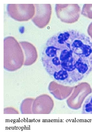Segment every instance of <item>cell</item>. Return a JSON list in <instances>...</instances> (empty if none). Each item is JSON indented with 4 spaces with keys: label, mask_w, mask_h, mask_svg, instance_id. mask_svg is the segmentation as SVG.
<instances>
[{
    "label": "cell",
    "mask_w": 92,
    "mask_h": 138,
    "mask_svg": "<svg viewBox=\"0 0 92 138\" xmlns=\"http://www.w3.org/2000/svg\"><path fill=\"white\" fill-rule=\"evenodd\" d=\"M4 68L10 72L15 71L24 65V56L19 43L15 38L8 36L4 39Z\"/></svg>",
    "instance_id": "cell-2"
},
{
    "label": "cell",
    "mask_w": 92,
    "mask_h": 138,
    "mask_svg": "<svg viewBox=\"0 0 92 138\" xmlns=\"http://www.w3.org/2000/svg\"><path fill=\"white\" fill-rule=\"evenodd\" d=\"M35 13L32 20L39 28L45 27L51 19L52 9L50 4H35Z\"/></svg>",
    "instance_id": "cell-5"
},
{
    "label": "cell",
    "mask_w": 92,
    "mask_h": 138,
    "mask_svg": "<svg viewBox=\"0 0 92 138\" xmlns=\"http://www.w3.org/2000/svg\"><path fill=\"white\" fill-rule=\"evenodd\" d=\"M41 58L46 72L55 80L74 83L92 71V41L75 30L59 32L48 40Z\"/></svg>",
    "instance_id": "cell-1"
},
{
    "label": "cell",
    "mask_w": 92,
    "mask_h": 138,
    "mask_svg": "<svg viewBox=\"0 0 92 138\" xmlns=\"http://www.w3.org/2000/svg\"><path fill=\"white\" fill-rule=\"evenodd\" d=\"M19 43L24 53V65L29 66L34 63L38 58L37 52L35 46L27 41H21Z\"/></svg>",
    "instance_id": "cell-6"
},
{
    "label": "cell",
    "mask_w": 92,
    "mask_h": 138,
    "mask_svg": "<svg viewBox=\"0 0 92 138\" xmlns=\"http://www.w3.org/2000/svg\"><path fill=\"white\" fill-rule=\"evenodd\" d=\"M56 15L62 21L68 24L76 21L79 17L80 9L77 4H56Z\"/></svg>",
    "instance_id": "cell-4"
},
{
    "label": "cell",
    "mask_w": 92,
    "mask_h": 138,
    "mask_svg": "<svg viewBox=\"0 0 92 138\" xmlns=\"http://www.w3.org/2000/svg\"><path fill=\"white\" fill-rule=\"evenodd\" d=\"M7 10L10 17L21 21L32 19L35 13V7L33 4H8Z\"/></svg>",
    "instance_id": "cell-3"
}]
</instances>
